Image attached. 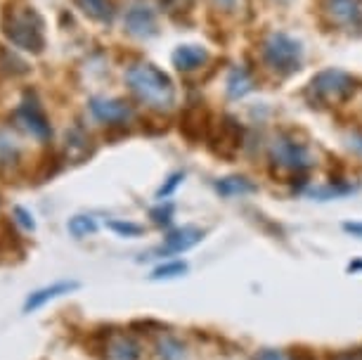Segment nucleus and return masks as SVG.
<instances>
[{
    "label": "nucleus",
    "instance_id": "obj_17",
    "mask_svg": "<svg viewBox=\"0 0 362 360\" xmlns=\"http://www.w3.org/2000/svg\"><path fill=\"white\" fill-rule=\"evenodd\" d=\"M216 190L223 197H237V194H251L256 192V185L242 175H230V178H221L216 182Z\"/></svg>",
    "mask_w": 362,
    "mask_h": 360
},
{
    "label": "nucleus",
    "instance_id": "obj_5",
    "mask_svg": "<svg viewBox=\"0 0 362 360\" xmlns=\"http://www.w3.org/2000/svg\"><path fill=\"white\" fill-rule=\"evenodd\" d=\"M270 159L275 166L284 168V171H291V173L308 171L313 166V157H310L308 147H305L303 142L289 138V135L275 138V142L270 145Z\"/></svg>",
    "mask_w": 362,
    "mask_h": 360
},
{
    "label": "nucleus",
    "instance_id": "obj_25",
    "mask_svg": "<svg viewBox=\"0 0 362 360\" xmlns=\"http://www.w3.org/2000/svg\"><path fill=\"white\" fill-rule=\"evenodd\" d=\"M12 214H15V219H17L19 226H24L26 230H33V228H36V221H33V216H31L29 211H26V209L15 207V209H12Z\"/></svg>",
    "mask_w": 362,
    "mask_h": 360
},
{
    "label": "nucleus",
    "instance_id": "obj_31",
    "mask_svg": "<svg viewBox=\"0 0 362 360\" xmlns=\"http://www.w3.org/2000/svg\"><path fill=\"white\" fill-rule=\"evenodd\" d=\"M337 360H362V353H344Z\"/></svg>",
    "mask_w": 362,
    "mask_h": 360
},
{
    "label": "nucleus",
    "instance_id": "obj_23",
    "mask_svg": "<svg viewBox=\"0 0 362 360\" xmlns=\"http://www.w3.org/2000/svg\"><path fill=\"white\" fill-rule=\"evenodd\" d=\"M149 219H152L154 226L159 228H168L170 221H173V204L166 202V204H159V207H154L152 211H149Z\"/></svg>",
    "mask_w": 362,
    "mask_h": 360
},
{
    "label": "nucleus",
    "instance_id": "obj_28",
    "mask_svg": "<svg viewBox=\"0 0 362 360\" xmlns=\"http://www.w3.org/2000/svg\"><path fill=\"white\" fill-rule=\"evenodd\" d=\"M161 3L168 12H185L192 5V0H161Z\"/></svg>",
    "mask_w": 362,
    "mask_h": 360
},
{
    "label": "nucleus",
    "instance_id": "obj_3",
    "mask_svg": "<svg viewBox=\"0 0 362 360\" xmlns=\"http://www.w3.org/2000/svg\"><path fill=\"white\" fill-rule=\"evenodd\" d=\"M261 55L263 62L268 64V69L279 74V76H289L303 64V47H300L296 38H291L289 33L282 31H272L265 36Z\"/></svg>",
    "mask_w": 362,
    "mask_h": 360
},
{
    "label": "nucleus",
    "instance_id": "obj_19",
    "mask_svg": "<svg viewBox=\"0 0 362 360\" xmlns=\"http://www.w3.org/2000/svg\"><path fill=\"white\" fill-rule=\"evenodd\" d=\"M0 74H5V76H24V74H29V64L22 62L15 52L5 50L0 45Z\"/></svg>",
    "mask_w": 362,
    "mask_h": 360
},
{
    "label": "nucleus",
    "instance_id": "obj_10",
    "mask_svg": "<svg viewBox=\"0 0 362 360\" xmlns=\"http://www.w3.org/2000/svg\"><path fill=\"white\" fill-rule=\"evenodd\" d=\"M211 140H214V149L218 154H223V157H232V154L242 147L244 131L235 119L225 117V119L218 121L216 133L211 135Z\"/></svg>",
    "mask_w": 362,
    "mask_h": 360
},
{
    "label": "nucleus",
    "instance_id": "obj_18",
    "mask_svg": "<svg viewBox=\"0 0 362 360\" xmlns=\"http://www.w3.org/2000/svg\"><path fill=\"white\" fill-rule=\"evenodd\" d=\"M22 159V149L5 131H0V168H15Z\"/></svg>",
    "mask_w": 362,
    "mask_h": 360
},
{
    "label": "nucleus",
    "instance_id": "obj_21",
    "mask_svg": "<svg viewBox=\"0 0 362 360\" xmlns=\"http://www.w3.org/2000/svg\"><path fill=\"white\" fill-rule=\"evenodd\" d=\"M95 230H98V223H95V219H90V216H74L69 221V233L74 237H88V235H93Z\"/></svg>",
    "mask_w": 362,
    "mask_h": 360
},
{
    "label": "nucleus",
    "instance_id": "obj_1",
    "mask_svg": "<svg viewBox=\"0 0 362 360\" xmlns=\"http://www.w3.org/2000/svg\"><path fill=\"white\" fill-rule=\"evenodd\" d=\"M126 83L138 95V100L142 105H147L149 110L170 112L175 107V86L168 74L161 71L159 66H154L149 62L128 66Z\"/></svg>",
    "mask_w": 362,
    "mask_h": 360
},
{
    "label": "nucleus",
    "instance_id": "obj_15",
    "mask_svg": "<svg viewBox=\"0 0 362 360\" xmlns=\"http://www.w3.org/2000/svg\"><path fill=\"white\" fill-rule=\"evenodd\" d=\"M225 86H228V95L232 100H239L244 98L247 93L254 91V79H251V74L244 69V66H235L230 74H228V81H225Z\"/></svg>",
    "mask_w": 362,
    "mask_h": 360
},
{
    "label": "nucleus",
    "instance_id": "obj_27",
    "mask_svg": "<svg viewBox=\"0 0 362 360\" xmlns=\"http://www.w3.org/2000/svg\"><path fill=\"white\" fill-rule=\"evenodd\" d=\"M254 360H291V358L279 349H263V351L256 353Z\"/></svg>",
    "mask_w": 362,
    "mask_h": 360
},
{
    "label": "nucleus",
    "instance_id": "obj_12",
    "mask_svg": "<svg viewBox=\"0 0 362 360\" xmlns=\"http://www.w3.org/2000/svg\"><path fill=\"white\" fill-rule=\"evenodd\" d=\"M107 358L109 360H140L142 358V346L128 335H109L105 344Z\"/></svg>",
    "mask_w": 362,
    "mask_h": 360
},
{
    "label": "nucleus",
    "instance_id": "obj_30",
    "mask_svg": "<svg viewBox=\"0 0 362 360\" xmlns=\"http://www.w3.org/2000/svg\"><path fill=\"white\" fill-rule=\"evenodd\" d=\"M344 230L355 237H362V223H344Z\"/></svg>",
    "mask_w": 362,
    "mask_h": 360
},
{
    "label": "nucleus",
    "instance_id": "obj_13",
    "mask_svg": "<svg viewBox=\"0 0 362 360\" xmlns=\"http://www.w3.org/2000/svg\"><path fill=\"white\" fill-rule=\"evenodd\" d=\"M76 287H78V282H54L50 287L31 291L29 298L24 301V313H33V310H38L40 306H45L47 301H52V298H57L62 294H69V291H74Z\"/></svg>",
    "mask_w": 362,
    "mask_h": 360
},
{
    "label": "nucleus",
    "instance_id": "obj_32",
    "mask_svg": "<svg viewBox=\"0 0 362 360\" xmlns=\"http://www.w3.org/2000/svg\"><path fill=\"white\" fill-rule=\"evenodd\" d=\"M348 270H353V273H355V270H362V261H355V263H351V266H348Z\"/></svg>",
    "mask_w": 362,
    "mask_h": 360
},
{
    "label": "nucleus",
    "instance_id": "obj_9",
    "mask_svg": "<svg viewBox=\"0 0 362 360\" xmlns=\"http://www.w3.org/2000/svg\"><path fill=\"white\" fill-rule=\"evenodd\" d=\"M124 26L131 36H138V38H152V36H156V31H159L156 12L145 3H133L131 8L126 10Z\"/></svg>",
    "mask_w": 362,
    "mask_h": 360
},
{
    "label": "nucleus",
    "instance_id": "obj_16",
    "mask_svg": "<svg viewBox=\"0 0 362 360\" xmlns=\"http://www.w3.org/2000/svg\"><path fill=\"white\" fill-rule=\"evenodd\" d=\"M76 5L86 17H90L100 24H109L114 19L112 0H76Z\"/></svg>",
    "mask_w": 362,
    "mask_h": 360
},
{
    "label": "nucleus",
    "instance_id": "obj_24",
    "mask_svg": "<svg viewBox=\"0 0 362 360\" xmlns=\"http://www.w3.org/2000/svg\"><path fill=\"white\" fill-rule=\"evenodd\" d=\"M109 230H114L116 235H121V237H138L142 235V226H138V223H128V221H109L107 223Z\"/></svg>",
    "mask_w": 362,
    "mask_h": 360
},
{
    "label": "nucleus",
    "instance_id": "obj_8",
    "mask_svg": "<svg viewBox=\"0 0 362 360\" xmlns=\"http://www.w3.org/2000/svg\"><path fill=\"white\" fill-rule=\"evenodd\" d=\"M325 15L346 31H362V0H325Z\"/></svg>",
    "mask_w": 362,
    "mask_h": 360
},
{
    "label": "nucleus",
    "instance_id": "obj_29",
    "mask_svg": "<svg viewBox=\"0 0 362 360\" xmlns=\"http://www.w3.org/2000/svg\"><path fill=\"white\" fill-rule=\"evenodd\" d=\"M237 3H239V0H216L218 8L225 10V12H235L237 10Z\"/></svg>",
    "mask_w": 362,
    "mask_h": 360
},
{
    "label": "nucleus",
    "instance_id": "obj_6",
    "mask_svg": "<svg viewBox=\"0 0 362 360\" xmlns=\"http://www.w3.org/2000/svg\"><path fill=\"white\" fill-rule=\"evenodd\" d=\"M17 126H22L26 133L33 135L36 140H50L52 138V126L50 119L43 110V105L38 102L36 93H24L22 102L15 110Z\"/></svg>",
    "mask_w": 362,
    "mask_h": 360
},
{
    "label": "nucleus",
    "instance_id": "obj_14",
    "mask_svg": "<svg viewBox=\"0 0 362 360\" xmlns=\"http://www.w3.org/2000/svg\"><path fill=\"white\" fill-rule=\"evenodd\" d=\"M206 62H209V52H206V47H202V45H180L173 52V64L180 71L202 69Z\"/></svg>",
    "mask_w": 362,
    "mask_h": 360
},
{
    "label": "nucleus",
    "instance_id": "obj_7",
    "mask_svg": "<svg viewBox=\"0 0 362 360\" xmlns=\"http://www.w3.org/2000/svg\"><path fill=\"white\" fill-rule=\"evenodd\" d=\"M88 110L105 126H124L135 117L133 107L126 100H116V98H93L88 102Z\"/></svg>",
    "mask_w": 362,
    "mask_h": 360
},
{
    "label": "nucleus",
    "instance_id": "obj_2",
    "mask_svg": "<svg viewBox=\"0 0 362 360\" xmlns=\"http://www.w3.org/2000/svg\"><path fill=\"white\" fill-rule=\"evenodd\" d=\"M3 33L12 45L26 52H43L45 47V22L31 5H8L3 12Z\"/></svg>",
    "mask_w": 362,
    "mask_h": 360
},
{
    "label": "nucleus",
    "instance_id": "obj_20",
    "mask_svg": "<svg viewBox=\"0 0 362 360\" xmlns=\"http://www.w3.org/2000/svg\"><path fill=\"white\" fill-rule=\"evenodd\" d=\"M185 273H187V263L185 261H168V263H163V266L154 268L152 280H170V277L185 275Z\"/></svg>",
    "mask_w": 362,
    "mask_h": 360
},
{
    "label": "nucleus",
    "instance_id": "obj_22",
    "mask_svg": "<svg viewBox=\"0 0 362 360\" xmlns=\"http://www.w3.org/2000/svg\"><path fill=\"white\" fill-rule=\"evenodd\" d=\"M159 356L161 360H182V356H185V346H182L177 339L173 337H166L163 342L159 344Z\"/></svg>",
    "mask_w": 362,
    "mask_h": 360
},
{
    "label": "nucleus",
    "instance_id": "obj_26",
    "mask_svg": "<svg viewBox=\"0 0 362 360\" xmlns=\"http://www.w3.org/2000/svg\"><path fill=\"white\" fill-rule=\"evenodd\" d=\"M182 178H185V175H182V173H173V175H170L166 185H161V190H159V192H156V194H159V199H163V197H170V194H173V190H175L177 185H180Z\"/></svg>",
    "mask_w": 362,
    "mask_h": 360
},
{
    "label": "nucleus",
    "instance_id": "obj_4",
    "mask_svg": "<svg viewBox=\"0 0 362 360\" xmlns=\"http://www.w3.org/2000/svg\"><path fill=\"white\" fill-rule=\"evenodd\" d=\"M355 79L351 74L341 69H325L313 76L310 81V93L315 95L320 102L327 105H337V102L348 100L355 93Z\"/></svg>",
    "mask_w": 362,
    "mask_h": 360
},
{
    "label": "nucleus",
    "instance_id": "obj_11",
    "mask_svg": "<svg viewBox=\"0 0 362 360\" xmlns=\"http://www.w3.org/2000/svg\"><path fill=\"white\" fill-rule=\"evenodd\" d=\"M204 240V230L194 228V226H185V228H175L170 230L166 235V240L159 249H156V254L159 256H175V254H182V251H189L192 247H197Z\"/></svg>",
    "mask_w": 362,
    "mask_h": 360
}]
</instances>
